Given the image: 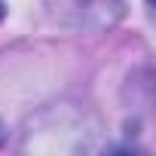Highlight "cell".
Masks as SVG:
<instances>
[{
	"mask_svg": "<svg viewBox=\"0 0 156 156\" xmlns=\"http://www.w3.org/2000/svg\"><path fill=\"white\" fill-rule=\"evenodd\" d=\"M3 16H6V6H3V0H0V22H3Z\"/></svg>",
	"mask_w": 156,
	"mask_h": 156,
	"instance_id": "1",
	"label": "cell"
}]
</instances>
